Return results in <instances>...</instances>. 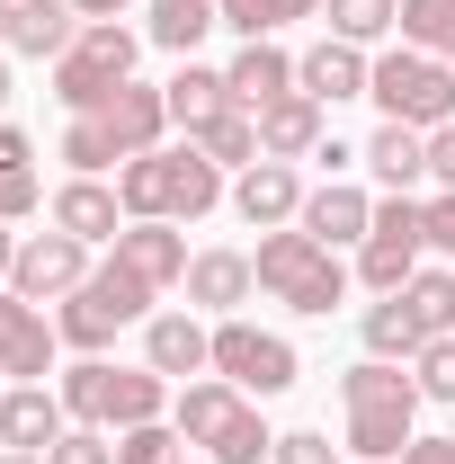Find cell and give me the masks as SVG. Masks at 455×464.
<instances>
[{"label":"cell","mask_w":455,"mask_h":464,"mask_svg":"<svg viewBox=\"0 0 455 464\" xmlns=\"http://www.w3.org/2000/svg\"><path fill=\"white\" fill-rule=\"evenodd\" d=\"M322 9H331V36H348V45H375L402 27V0H322Z\"/></svg>","instance_id":"33"},{"label":"cell","mask_w":455,"mask_h":464,"mask_svg":"<svg viewBox=\"0 0 455 464\" xmlns=\"http://www.w3.org/2000/svg\"><path fill=\"white\" fill-rule=\"evenodd\" d=\"M0 108H9V63H0Z\"/></svg>","instance_id":"48"},{"label":"cell","mask_w":455,"mask_h":464,"mask_svg":"<svg viewBox=\"0 0 455 464\" xmlns=\"http://www.w3.org/2000/svg\"><path fill=\"white\" fill-rule=\"evenodd\" d=\"M268 464H331V438H322V429H286Z\"/></svg>","instance_id":"40"},{"label":"cell","mask_w":455,"mask_h":464,"mask_svg":"<svg viewBox=\"0 0 455 464\" xmlns=\"http://www.w3.org/2000/svg\"><path fill=\"white\" fill-rule=\"evenodd\" d=\"M366 99L393 116V125H420V134H438V125H455V63L420 54V45H393V54H375V81H366Z\"/></svg>","instance_id":"7"},{"label":"cell","mask_w":455,"mask_h":464,"mask_svg":"<svg viewBox=\"0 0 455 464\" xmlns=\"http://www.w3.org/2000/svg\"><path fill=\"white\" fill-rule=\"evenodd\" d=\"M9 18H18V0H0V36H9Z\"/></svg>","instance_id":"47"},{"label":"cell","mask_w":455,"mask_h":464,"mask_svg":"<svg viewBox=\"0 0 455 464\" xmlns=\"http://www.w3.org/2000/svg\"><path fill=\"white\" fill-rule=\"evenodd\" d=\"M402 45L455 63V0H402Z\"/></svg>","instance_id":"31"},{"label":"cell","mask_w":455,"mask_h":464,"mask_svg":"<svg viewBox=\"0 0 455 464\" xmlns=\"http://www.w3.org/2000/svg\"><path fill=\"white\" fill-rule=\"evenodd\" d=\"M402 464H455V438H411Z\"/></svg>","instance_id":"43"},{"label":"cell","mask_w":455,"mask_h":464,"mask_svg":"<svg viewBox=\"0 0 455 464\" xmlns=\"http://www.w3.org/2000/svg\"><path fill=\"white\" fill-rule=\"evenodd\" d=\"M81 27H90V18H81L72 0H18V18H9V45H18V54H36V63H63Z\"/></svg>","instance_id":"23"},{"label":"cell","mask_w":455,"mask_h":464,"mask_svg":"<svg viewBox=\"0 0 455 464\" xmlns=\"http://www.w3.org/2000/svg\"><path fill=\"white\" fill-rule=\"evenodd\" d=\"M9 268H18V241H9V224H0V286H9Z\"/></svg>","instance_id":"44"},{"label":"cell","mask_w":455,"mask_h":464,"mask_svg":"<svg viewBox=\"0 0 455 464\" xmlns=\"http://www.w3.org/2000/svg\"><path fill=\"white\" fill-rule=\"evenodd\" d=\"M402 295H411V313L429 322V340H447V331H455V277H447V268H420Z\"/></svg>","instance_id":"34"},{"label":"cell","mask_w":455,"mask_h":464,"mask_svg":"<svg viewBox=\"0 0 455 464\" xmlns=\"http://www.w3.org/2000/svg\"><path fill=\"white\" fill-rule=\"evenodd\" d=\"M304 179H295V161H250V170L232 179V206H241V224L250 232H277V224H295L304 215Z\"/></svg>","instance_id":"14"},{"label":"cell","mask_w":455,"mask_h":464,"mask_svg":"<svg viewBox=\"0 0 455 464\" xmlns=\"http://www.w3.org/2000/svg\"><path fill=\"white\" fill-rule=\"evenodd\" d=\"M188 143H197L215 170H250V161H268V152H259V116H250V108H224L215 125H197Z\"/></svg>","instance_id":"28"},{"label":"cell","mask_w":455,"mask_h":464,"mask_svg":"<svg viewBox=\"0 0 455 464\" xmlns=\"http://www.w3.org/2000/svg\"><path fill=\"white\" fill-rule=\"evenodd\" d=\"M215 375L268 402V393H286V384H295V340L259 331V322H224V331H215Z\"/></svg>","instance_id":"10"},{"label":"cell","mask_w":455,"mask_h":464,"mask_svg":"<svg viewBox=\"0 0 455 464\" xmlns=\"http://www.w3.org/2000/svg\"><path fill=\"white\" fill-rule=\"evenodd\" d=\"M134 54H143V36H134V27H116V18H90V27L72 36V54L54 63V99H63L72 116H99L116 90L134 81Z\"/></svg>","instance_id":"6"},{"label":"cell","mask_w":455,"mask_h":464,"mask_svg":"<svg viewBox=\"0 0 455 464\" xmlns=\"http://www.w3.org/2000/svg\"><path fill=\"white\" fill-rule=\"evenodd\" d=\"M420 197H384L375 206V224H366V241H357V277L375 295H402L411 277H420Z\"/></svg>","instance_id":"9"},{"label":"cell","mask_w":455,"mask_h":464,"mask_svg":"<svg viewBox=\"0 0 455 464\" xmlns=\"http://www.w3.org/2000/svg\"><path fill=\"white\" fill-rule=\"evenodd\" d=\"M143 366L170 375V384H188V375L215 366V331H206L197 313H152V331H143Z\"/></svg>","instance_id":"15"},{"label":"cell","mask_w":455,"mask_h":464,"mask_svg":"<svg viewBox=\"0 0 455 464\" xmlns=\"http://www.w3.org/2000/svg\"><path fill=\"white\" fill-rule=\"evenodd\" d=\"M0 464H45V456H18V447H0Z\"/></svg>","instance_id":"46"},{"label":"cell","mask_w":455,"mask_h":464,"mask_svg":"<svg viewBox=\"0 0 455 464\" xmlns=\"http://www.w3.org/2000/svg\"><path fill=\"white\" fill-rule=\"evenodd\" d=\"M295 224L313 232V241H331V250H340V241H366L375 197H366V188H348V179H322V188L304 197V215H295Z\"/></svg>","instance_id":"18"},{"label":"cell","mask_w":455,"mask_h":464,"mask_svg":"<svg viewBox=\"0 0 455 464\" xmlns=\"http://www.w3.org/2000/svg\"><path fill=\"white\" fill-rule=\"evenodd\" d=\"M152 295H161V286H143V277H134L125 259H108V268H90L81 286L63 295L54 331H63L72 348H108L125 322H143V313H152Z\"/></svg>","instance_id":"8"},{"label":"cell","mask_w":455,"mask_h":464,"mask_svg":"<svg viewBox=\"0 0 455 464\" xmlns=\"http://www.w3.org/2000/svg\"><path fill=\"white\" fill-rule=\"evenodd\" d=\"M250 286H259V268H250L241 250H197V259H188V304H206V313H224V322H232V304H250Z\"/></svg>","instance_id":"25"},{"label":"cell","mask_w":455,"mask_h":464,"mask_svg":"<svg viewBox=\"0 0 455 464\" xmlns=\"http://www.w3.org/2000/svg\"><path fill=\"white\" fill-rule=\"evenodd\" d=\"M224 27V0H152V45L170 54H197V36Z\"/></svg>","instance_id":"29"},{"label":"cell","mask_w":455,"mask_h":464,"mask_svg":"<svg viewBox=\"0 0 455 464\" xmlns=\"http://www.w3.org/2000/svg\"><path fill=\"white\" fill-rule=\"evenodd\" d=\"M241 402H250V393L224 384V375H188V384H179V402H170V429L188 438V447H215V429H224Z\"/></svg>","instance_id":"22"},{"label":"cell","mask_w":455,"mask_h":464,"mask_svg":"<svg viewBox=\"0 0 455 464\" xmlns=\"http://www.w3.org/2000/svg\"><path fill=\"white\" fill-rule=\"evenodd\" d=\"M45 206V179L36 170H0V224H18V215H36Z\"/></svg>","instance_id":"38"},{"label":"cell","mask_w":455,"mask_h":464,"mask_svg":"<svg viewBox=\"0 0 455 464\" xmlns=\"http://www.w3.org/2000/svg\"><path fill=\"white\" fill-rule=\"evenodd\" d=\"M54 232H72V241H116L125 232V197L116 188H99V179H72V188H54Z\"/></svg>","instance_id":"20"},{"label":"cell","mask_w":455,"mask_h":464,"mask_svg":"<svg viewBox=\"0 0 455 464\" xmlns=\"http://www.w3.org/2000/svg\"><path fill=\"white\" fill-rule=\"evenodd\" d=\"M54 348H63V331L45 322V304L0 286V375L9 384H45L54 375Z\"/></svg>","instance_id":"11"},{"label":"cell","mask_w":455,"mask_h":464,"mask_svg":"<svg viewBox=\"0 0 455 464\" xmlns=\"http://www.w3.org/2000/svg\"><path fill=\"white\" fill-rule=\"evenodd\" d=\"M161 99H170V125H188V134H197V125H215V116L232 108V81H224V72H206V63L188 54V72H179Z\"/></svg>","instance_id":"27"},{"label":"cell","mask_w":455,"mask_h":464,"mask_svg":"<svg viewBox=\"0 0 455 464\" xmlns=\"http://www.w3.org/2000/svg\"><path fill=\"white\" fill-rule=\"evenodd\" d=\"M250 268H259V286L277 295V304H295V313H331V304H348V268L331 241H313L304 224H277L259 250H250Z\"/></svg>","instance_id":"5"},{"label":"cell","mask_w":455,"mask_h":464,"mask_svg":"<svg viewBox=\"0 0 455 464\" xmlns=\"http://www.w3.org/2000/svg\"><path fill=\"white\" fill-rule=\"evenodd\" d=\"M72 9H81V18H116L125 0H72Z\"/></svg>","instance_id":"45"},{"label":"cell","mask_w":455,"mask_h":464,"mask_svg":"<svg viewBox=\"0 0 455 464\" xmlns=\"http://www.w3.org/2000/svg\"><path fill=\"white\" fill-rule=\"evenodd\" d=\"M63 429H72L63 393H45V384H9V393H0V447H18V456H45Z\"/></svg>","instance_id":"16"},{"label":"cell","mask_w":455,"mask_h":464,"mask_svg":"<svg viewBox=\"0 0 455 464\" xmlns=\"http://www.w3.org/2000/svg\"><path fill=\"white\" fill-rule=\"evenodd\" d=\"M179 438L170 420H143V429H116V464H179Z\"/></svg>","instance_id":"35"},{"label":"cell","mask_w":455,"mask_h":464,"mask_svg":"<svg viewBox=\"0 0 455 464\" xmlns=\"http://www.w3.org/2000/svg\"><path fill=\"white\" fill-rule=\"evenodd\" d=\"M206 456H215V464H268V456H277V438H268L259 402H241V411H232L224 429H215V447H206Z\"/></svg>","instance_id":"30"},{"label":"cell","mask_w":455,"mask_h":464,"mask_svg":"<svg viewBox=\"0 0 455 464\" xmlns=\"http://www.w3.org/2000/svg\"><path fill=\"white\" fill-rule=\"evenodd\" d=\"M116 197H125V224H197L215 197H224V170L188 143V152H134L116 170Z\"/></svg>","instance_id":"3"},{"label":"cell","mask_w":455,"mask_h":464,"mask_svg":"<svg viewBox=\"0 0 455 464\" xmlns=\"http://www.w3.org/2000/svg\"><path fill=\"white\" fill-rule=\"evenodd\" d=\"M366 170L384 179V197H411V188L429 179V134L384 116V125H375V143H366Z\"/></svg>","instance_id":"24"},{"label":"cell","mask_w":455,"mask_h":464,"mask_svg":"<svg viewBox=\"0 0 455 464\" xmlns=\"http://www.w3.org/2000/svg\"><path fill=\"white\" fill-rule=\"evenodd\" d=\"M161 134H170V99L143 90V81H125L99 116H72L63 125V161L81 179H99V170H125L134 152H161Z\"/></svg>","instance_id":"1"},{"label":"cell","mask_w":455,"mask_h":464,"mask_svg":"<svg viewBox=\"0 0 455 464\" xmlns=\"http://www.w3.org/2000/svg\"><path fill=\"white\" fill-rule=\"evenodd\" d=\"M0 170H36V143H27L18 125H0Z\"/></svg>","instance_id":"42"},{"label":"cell","mask_w":455,"mask_h":464,"mask_svg":"<svg viewBox=\"0 0 455 464\" xmlns=\"http://www.w3.org/2000/svg\"><path fill=\"white\" fill-rule=\"evenodd\" d=\"M429 348V322L411 313V295H375L366 304V357H420Z\"/></svg>","instance_id":"26"},{"label":"cell","mask_w":455,"mask_h":464,"mask_svg":"<svg viewBox=\"0 0 455 464\" xmlns=\"http://www.w3.org/2000/svg\"><path fill=\"white\" fill-rule=\"evenodd\" d=\"M429 179H438V188H455V125H438V134H429Z\"/></svg>","instance_id":"41"},{"label":"cell","mask_w":455,"mask_h":464,"mask_svg":"<svg viewBox=\"0 0 455 464\" xmlns=\"http://www.w3.org/2000/svg\"><path fill=\"white\" fill-rule=\"evenodd\" d=\"M340 411H348V447L366 464H384L420 438V375H402L393 357H366L340 375Z\"/></svg>","instance_id":"2"},{"label":"cell","mask_w":455,"mask_h":464,"mask_svg":"<svg viewBox=\"0 0 455 464\" xmlns=\"http://www.w3.org/2000/svg\"><path fill=\"white\" fill-rule=\"evenodd\" d=\"M411 375H420V402H455V331L420 348V357H411Z\"/></svg>","instance_id":"36"},{"label":"cell","mask_w":455,"mask_h":464,"mask_svg":"<svg viewBox=\"0 0 455 464\" xmlns=\"http://www.w3.org/2000/svg\"><path fill=\"white\" fill-rule=\"evenodd\" d=\"M322 0H224V27L250 45V36H277V27H295V18H313Z\"/></svg>","instance_id":"32"},{"label":"cell","mask_w":455,"mask_h":464,"mask_svg":"<svg viewBox=\"0 0 455 464\" xmlns=\"http://www.w3.org/2000/svg\"><path fill=\"white\" fill-rule=\"evenodd\" d=\"M108 259H125L143 286H188V232L179 224H125L108 241Z\"/></svg>","instance_id":"17"},{"label":"cell","mask_w":455,"mask_h":464,"mask_svg":"<svg viewBox=\"0 0 455 464\" xmlns=\"http://www.w3.org/2000/svg\"><path fill=\"white\" fill-rule=\"evenodd\" d=\"M259 152L268 161H304V152H322V99H304V90H286L259 108Z\"/></svg>","instance_id":"21"},{"label":"cell","mask_w":455,"mask_h":464,"mask_svg":"<svg viewBox=\"0 0 455 464\" xmlns=\"http://www.w3.org/2000/svg\"><path fill=\"white\" fill-rule=\"evenodd\" d=\"M63 411H72L81 429H143V420H170V375L81 357V366L63 375Z\"/></svg>","instance_id":"4"},{"label":"cell","mask_w":455,"mask_h":464,"mask_svg":"<svg viewBox=\"0 0 455 464\" xmlns=\"http://www.w3.org/2000/svg\"><path fill=\"white\" fill-rule=\"evenodd\" d=\"M366 81H375V63H366V45H348V36H322L313 54H295V90H304V99H322V108L366 99Z\"/></svg>","instance_id":"13"},{"label":"cell","mask_w":455,"mask_h":464,"mask_svg":"<svg viewBox=\"0 0 455 464\" xmlns=\"http://www.w3.org/2000/svg\"><path fill=\"white\" fill-rule=\"evenodd\" d=\"M420 241H429V250H447V259H455V188H438V197L420 206Z\"/></svg>","instance_id":"39"},{"label":"cell","mask_w":455,"mask_h":464,"mask_svg":"<svg viewBox=\"0 0 455 464\" xmlns=\"http://www.w3.org/2000/svg\"><path fill=\"white\" fill-rule=\"evenodd\" d=\"M45 464H116V438H108V429H81V420H72L54 447H45Z\"/></svg>","instance_id":"37"},{"label":"cell","mask_w":455,"mask_h":464,"mask_svg":"<svg viewBox=\"0 0 455 464\" xmlns=\"http://www.w3.org/2000/svg\"><path fill=\"white\" fill-rule=\"evenodd\" d=\"M81 277H90V241H72V232H36V241H18L9 295H27V304H63Z\"/></svg>","instance_id":"12"},{"label":"cell","mask_w":455,"mask_h":464,"mask_svg":"<svg viewBox=\"0 0 455 464\" xmlns=\"http://www.w3.org/2000/svg\"><path fill=\"white\" fill-rule=\"evenodd\" d=\"M224 81H232V108L259 116L268 99H286V90H295V54H286V45H268V36H250V45L224 63Z\"/></svg>","instance_id":"19"}]
</instances>
